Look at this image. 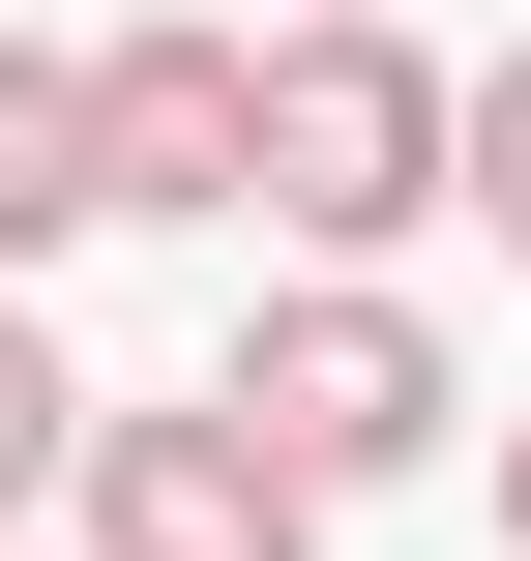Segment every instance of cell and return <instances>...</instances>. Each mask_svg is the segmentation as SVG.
I'll use <instances>...</instances> for the list:
<instances>
[{"mask_svg": "<svg viewBox=\"0 0 531 561\" xmlns=\"http://www.w3.org/2000/svg\"><path fill=\"white\" fill-rule=\"evenodd\" d=\"M207 414L296 473V503H384V473H443L473 444V355L414 325V296H355V266H296V296H236V355H207Z\"/></svg>", "mask_w": 531, "mask_h": 561, "instance_id": "obj_1", "label": "cell"}, {"mask_svg": "<svg viewBox=\"0 0 531 561\" xmlns=\"http://www.w3.org/2000/svg\"><path fill=\"white\" fill-rule=\"evenodd\" d=\"M236 207H266L296 266H355V296H384V237H443V59H414V30H296V59H266Z\"/></svg>", "mask_w": 531, "mask_h": 561, "instance_id": "obj_2", "label": "cell"}, {"mask_svg": "<svg viewBox=\"0 0 531 561\" xmlns=\"http://www.w3.org/2000/svg\"><path fill=\"white\" fill-rule=\"evenodd\" d=\"M59 561H325V503H296V473H266V444L207 414V385H177V414H118V385H89Z\"/></svg>", "mask_w": 531, "mask_h": 561, "instance_id": "obj_3", "label": "cell"}, {"mask_svg": "<svg viewBox=\"0 0 531 561\" xmlns=\"http://www.w3.org/2000/svg\"><path fill=\"white\" fill-rule=\"evenodd\" d=\"M236 148H266V59L177 0V30H89V207L118 237H236Z\"/></svg>", "mask_w": 531, "mask_h": 561, "instance_id": "obj_4", "label": "cell"}, {"mask_svg": "<svg viewBox=\"0 0 531 561\" xmlns=\"http://www.w3.org/2000/svg\"><path fill=\"white\" fill-rule=\"evenodd\" d=\"M89 237H118V207H89V59H59V30H0V296H30V266H89Z\"/></svg>", "mask_w": 531, "mask_h": 561, "instance_id": "obj_5", "label": "cell"}, {"mask_svg": "<svg viewBox=\"0 0 531 561\" xmlns=\"http://www.w3.org/2000/svg\"><path fill=\"white\" fill-rule=\"evenodd\" d=\"M59 473H89V355L0 296V561H30V503H59Z\"/></svg>", "mask_w": 531, "mask_h": 561, "instance_id": "obj_6", "label": "cell"}, {"mask_svg": "<svg viewBox=\"0 0 531 561\" xmlns=\"http://www.w3.org/2000/svg\"><path fill=\"white\" fill-rule=\"evenodd\" d=\"M443 207L531 266V30H503V59H443Z\"/></svg>", "mask_w": 531, "mask_h": 561, "instance_id": "obj_7", "label": "cell"}, {"mask_svg": "<svg viewBox=\"0 0 531 561\" xmlns=\"http://www.w3.org/2000/svg\"><path fill=\"white\" fill-rule=\"evenodd\" d=\"M207 30H236V59H296V30H384V0H207Z\"/></svg>", "mask_w": 531, "mask_h": 561, "instance_id": "obj_8", "label": "cell"}, {"mask_svg": "<svg viewBox=\"0 0 531 561\" xmlns=\"http://www.w3.org/2000/svg\"><path fill=\"white\" fill-rule=\"evenodd\" d=\"M503 561H531V414H503Z\"/></svg>", "mask_w": 531, "mask_h": 561, "instance_id": "obj_9", "label": "cell"}]
</instances>
